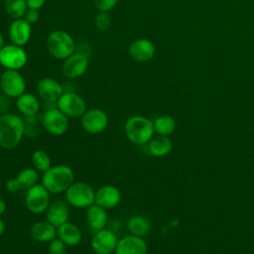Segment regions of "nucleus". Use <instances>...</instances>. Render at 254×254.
Segmentation results:
<instances>
[{
	"label": "nucleus",
	"instance_id": "obj_1",
	"mask_svg": "<svg viewBox=\"0 0 254 254\" xmlns=\"http://www.w3.org/2000/svg\"><path fill=\"white\" fill-rule=\"evenodd\" d=\"M24 136L22 116L10 112L0 116V147L2 149H15L20 145Z\"/></svg>",
	"mask_w": 254,
	"mask_h": 254
},
{
	"label": "nucleus",
	"instance_id": "obj_2",
	"mask_svg": "<svg viewBox=\"0 0 254 254\" xmlns=\"http://www.w3.org/2000/svg\"><path fill=\"white\" fill-rule=\"evenodd\" d=\"M74 182V173L67 165L60 164L52 166L43 173L41 184L50 191L51 194H60L65 190Z\"/></svg>",
	"mask_w": 254,
	"mask_h": 254
},
{
	"label": "nucleus",
	"instance_id": "obj_3",
	"mask_svg": "<svg viewBox=\"0 0 254 254\" xmlns=\"http://www.w3.org/2000/svg\"><path fill=\"white\" fill-rule=\"evenodd\" d=\"M124 134L134 145H145L154 137L153 121L143 115H132L124 123Z\"/></svg>",
	"mask_w": 254,
	"mask_h": 254
},
{
	"label": "nucleus",
	"instance_id": "obj_4",
	"mask_svg": "<svg viewBox=\"0 0 254 254\" xmlns=\"http://www.w3.org/2000/svg\"><path fill=\"white\" fill-rule=\"evenodd\" d=\"M47 49L57 60H65L75 51L73 38L64 30H55L47 38Z\"/></svg>",
	"mask_w": 254,
	"mask_h": 254
},
{
	"label": "nucleus",
	"instance_id": "obj_5",
	"mask_svg": "<svg viewBox=\"0 0 254 254\" xmlns=\"http://www.w3.org/2000/svg\"><path fill=\"white\" fill-rule=\"evenodd\" d=\"M66 202L76 208H87L95 203V190L87 183L73 182L64 192Z\"/></svg>",
	"mask_w": 254,
	"mask_h": 254
},
{
	"label": "nucleus",
	"instance_id": "obj_6",
	"mask_svg": "<svg viewBox=\"0 0 254 254\" xmlns=\"http://www.w3.org/2000/svg\"><path fill=\"white\" fill-rule=\"evenodd\" d=\"M50 203L51 193L42 184H37L26 190L25 205L31 213L42 214L46 212Z\"/></svg>",
	"mask_w": 254,
	"mask_h": 254
},
{
	"label": "nucleus",
	"instance_id": "obj_7",
	"mask_svg": "<svg viewBox=\"0 0 254 254\" xmlns=\"http://www.w3.org/2000/svg\"><path fill=\"white\" fill-rule=\"evenodd\" d=\"M41 125L53 136L64 135L69 127L68 117L58 107L46 110L41 117Z\"/></svg>",
	"mask_w": 254,
	"mask_h": 254
},
{
	"label": "nucleus",
	"instance_id": "obj_8",
	"mask_svg": "<svg viewBox=\"0 0 254 254\" xmlns=\"http://www.w3.org/2000/svg\"><path fill=\"white\" fill-rule=\"evenodd\" d=\"M57 107L68 118H81L87 110L84 99L74 91H64L57 101Z\"/></svg>",
	"mask_w": 254,
	"mask_h": 254
},
{
	"label": "nucleus",
	"instance_id": "obj_9",
	"mask_svg": "<svg viewBox=\"0 0 254 254\" xmlns=\"http://www.w3.org/2000/svg\"><path fill=\"white\" fill-rule=\"evenodd\" d=\"M0 87L10 98H18L26 92V81L19 70L5 69L0 75Z\"/></svg>",
	"mask_w": 254,
	"mask_h": 254
},
{
	"label": "nucleus",
	"instance_id": "obj_10",
	"mask_svg": "<svg viewBox=\"0 0 254 254\" xmlns=\"http://www.w3.org/2000/svg\"><path fill=\"white\" fill-rule=\"evenodd\" d=\"M80 123L86 133L98 135L104 132L108 127L109 118L104 110L99 108H90L81 116Z\"/></svg>",
	"mask_w": 254,
	"mask_h": 254
},
{
	"label": "nucleus",
	"instance_id": "obj_11",
	"mask_svg": "<svg viewBox=\"0 0 254 254\" xmlns=\"http://www.w3.org/2000/svg\"><path fill=\"white\" fill-rule=\"evenodd\" d=\"M28 63V54L20 46L5 45L0 50V64L6 69L19 70Z\"/></svg>",
	"mask_w": 254,
	"mask_h": 254
},
{
	"label": "nucleus",
	"instance_id": "obj_12",
	"mask_svg": "<svg viewBox=\"0 0 254 254\" xmlns=\"http://www.w3.org/2000/svg\"><path fill=\"white\" fill-rule=\"evenodd\" d=\"M117 243L116 233L106 227L94 232L90 247L95 254H114Z\"/></svg>",
	"mask_w": 254,
	"mask_h": 254
},
{
	"label": "nucleus",
	"instance_id": "obj_13",
	"mask_svg": "<svg viewBox=\"0 0 254 254\" xmlns=\"http://www.w3.org/2000/svg\"><path fill=\"white\" fill-rule=\"evenodd\" d=\"M88 68V57L82 53H73L64 60L62 71L67 78L82 76Z\"/></svg>",
	"mask_w": 254,
	"mask_h": 254
},
{
	"label": "nucleus",
	"instance_id": "obj_14",
	"mask_svg": "<svg viewBox=\"0 0 254 254\" xmlns=\"http://www.w3.org/2000/svg\"><path fill=\"white\" fill-rule=\"evenodd\" d=\"M121 199V190L114 185H103L95 190V203L106 210L118 206Z\"/></svg>",
	"mask_w": 254,
	"mask_h": 254
},
{
	"label": "nucleus",
	"instance_id": "obj_15",
	"mask_svg": "<svg viewBox=\"0 0 254 254\" xmlns=\"http://www.w3.org/2000/svg\"><path fill=\"white\" fill-rule=\"evenodd\" d=\"M148 246L144 238L132 234L118 239L114 254H147Z\"/></svg>",
	"mask_w": 254,
	"mask_h": 254
},
{
	"label": "nucleus",
	"instance_id": "obj_16",
	"mask_svg": "<svg viewBox=\"0 0 254 254\" xmlns=\"http://www.w3.org/2000/svg\"><path fill=\"white\" fill-rule=\"evenodd\" d=\"M38 95L46 102H57L64 93L62 84L53 77H44L37 83Z\"/></svg>",
	"mask_w": 254,
	"mask_h": 254
},
{
	"label": "nucleus",
	"instance_id": "obj_17",
	"mask_svg": "<svg viewBox=\"0 0 254 254\" xmlns=\"http://www.w3.org/2000/svg\"><path fill=\"white\" fill-rule=\"evenodd\" d=\"M31 34V24L28 23L24 18L15 19L11 23L8 30V35L11 43L20 47L25 46L29 42Z\"/></svg>",
	"mask_w": 254,
	"mask_h": 254
},
{
	"label": "nucleus",
	"instance_id": "obj_18",
	"mask_svg": "<svg viewBox=\"0 0 254 254\" xmlns=\"http://www.w3.org/2000/svg\"><path fill=\"white\" fill-rule=\"evenodd\" d=\"M156 53V47L152 41L141 38L133 41L129 46V56L137 62H147L153 59Z\"/></svg>",
	"mask_w": 254,
	"mask_h": 254
},
{
	"label": "nucleus",
	"instance_id": "obj_19",
	"mask_svg": "<svg viewBox=\"0 0 254 254\" xmlns=\"http://www.w3.org/2000/svg\"><path fill=\"white\" fill-rule=\"evenodd\" d=\"M66 200L56 199L51 201L49 207L46 210V219L56 227H59L63 223L68 221L69 208Z\"/></svg>",
	"mask_w": 254,
	"mask_h": 254
},
{
	"label": "nucleus",
	"instance_id": "obj_20",
	"mask_svg": "<svg viewBox=\"0 0 254 254\" xmlns=\"http://www.w3.org/2000/svg\"><path fill=\"white\" fill-rule=\"evenodd\" d=\"M85 218H86V223L88 227L94 232L107 227V224H108L107 210L96 203H93L92 205L86 208Z\"/></svg>",
	"mask_w": 254,
	"mask_h": 254
},
{
	"label": "nucleus",
	"instance_id": "obj_21",
	"mask_svg": "<svg viewBox=\"0 0 254 254\" xmlns=\"http://www.w3.org/2000/svg\"><path fill=\"white\" fill-rule=\"evenodd\" d=\"M57 237L65 243L67 247H74L81 242L82 233L76 224L66 221L57 227Z\"/></svg>",
	"mask_w": 254,
	"mask_h": 254
},
{
	"label": "nucleus",
	"instance_id": "obj_22",
	"mask_svg": "<svg viewBox=\"0 0 254 254\" xmlns=\"http://www.w3.org/2000/svg\"><path fill=\"white\" fill-rule=\"evenodd\" d=\"M30 233L37 242L49 243L57 237V227L47 219L40 220L32 225Z\"/></svg>",
	"mask_w": 254,
	"mask_h": 254
},
{
	"label": "nucleus",
	"instance_id": "obj_23",
	"mask_svg": "<svg viewBox=\"0 0 254 254\" xmlns=\"http://www.w3.org/2000/svg\"><path fill=\"white\" fill-rule=\"evenodd\" d=\"M16 107L23 117L36 116L40 111V101L38 97L31 92H24L16 98Z\"/></svg>",
	"mask_w": 254,
	"mask_h": 254
},
{
	"label": "nucleus",
	"instance_id": "obj_24",
	"mask_svg": "<svg viewBox=\"0 0 254 254\" xmlns=\"http://www.w3.org/2000/svg\"><path fill=\"white\" fill-rule=\"evenodd\" d=\"M126 227L130 234L144 238L150 233L152 225L146 216L141 214H134L127 219Z\"/></svg>",
	"mask_w": 254,
	"mask_h": 254
},
{
	"label": "nucleus",
	"instance_id": "obj_25",
	"mask_svg": "<svg viewBox=\"0 0 254 254\" xmlns=\"http://www.w3.org/2000/svg\"><path fill=\"white\" fill-rule=\"evenodd\" d=\"M173 148V143L169 136L157 135L148 142V151L154 157H165Z\"/></svg>",
	"mask_w": 254,
	"mask_h": 254
},
{
	"label": "nucleus",
	"instance_id": "obj_26",
	"mask_svg": "<svg viewBox=\"0 0 254 254\" xmlns=\"http://www.w3.org/2000/svg\"><path fill=\"white\" fill-rule=\"evenodd\" d=\"M154 130L157 135L170 136L176 129V121L170 115H161L153 121Z\"/></svg>",
	"mask_w": 254,
	"mask_h": 254
},
{
	"label": "nucleus",
	"instance_id": "obj_27",
	"mask_svg": "<svg viewBox=\"0 0 254 254\" xmlns=\"http://www.w3.org/2000/svg\"><path fill=\"white\" fill-rule=\"evenodd\" d=\"M16 179L18 180L22 190H28L39 182V172L35 168H24L18 172Z\"/></svg>",
	"mask_w": 254,
	"mask_h": 254
},
{
	"label": "nucleus",
	"instance_id": "obj_28",
	"mask_svg": "<svg viewBox=\"0 0 254 254\" xmlns=\"http://www.w3.org/2000/svg\"><path fill=\"white\" fill-rule=\"evenodd\" d=\"M4 8L9 17L14 20L24 18L28 10L26 0H5Z\"/></svg>",
	"mask_w": 254,
	"mask_h": 254
},
{
	"label": "nucleus",
	"instance_id": "obj_29",
	"mask_svg": "<svg viewBox=\"0 0 254 254\" xmlns=\"http://www.w3.org/2000/svg\"><path fill=\"white\" fill-rule=\"evenodd\" d=\"M31 162L33 168L40 173H45L52 167L51 157L44 150H36L31 156Z\"/></svg>",
	"mask_w": 254,
	"mask_h": 254
},
{
	"label": "nucleus",
	"instance_id": "obj_30",
	"mask_svg": "<svg viewBox=\"0 0 254 254\" xmlns=\"http://www.w3.org/2000/svg\"><path fill=\"white\" fill-rule=\"evenodd\" d=\"M24 119V133L29 138L37 137L40 133V127L36 116L23 117Z\"/></svg>",
	"mask_w": 254,
	"mask_h": 254
},
{
	"label": "nucleus",
	"instance_id": "obj_31",
	"mask_svg": "<svg viewBox=\"0 0 254 254\" xmlns=\"http://www.w3.org/2000/svg\"><path fill=\"white\" fill-rule=\"evenodd\" d=\"M95 27L99 31H106L111 25V16L108 12H99L95 16Z\"/></svg>",
	"mask_w": 254,
	"mask_h": 254
},
{
	"label": "nucleus",
	"instance_id": "obj_32",
	"mask_svg": "<svg viewBox=\"0 0 254 254\" xmlns=\"http://www.w3.org/2000/svg\"><path fill=\"white\" fill-rule=\"evenodd\" d=\"M48 252L49 254H67V245L60 238L56 237L54 240L49 242Z\"/></svg>",
	"mask_w": 254,
	"mask_h": 254
},
{
	"label": "nucleus",
	"instance_id": "obj_33",
	"mask_svg": "<svg viewBox=\"0 0 254 254\" xmlns=\"http://www.w3.org/2000/svg\"><path fill=\"white\" fill-rule=\"evenodd\" d=\"M93 2L99 12H109L116 6L118 0H93Z\"/></svg>",
	"mask_w": 254,
	"mask_h": 254
},
{
	"label": "nucleus",
	"instance_id": "obj_34",
	"mask_svg": "<svg viewBox=\"0 0 254 254\" xmlns=\"http://www.w3.org/2000/svg\"><path fill=\"white\" fill-rule=\"evenodd\" d=\"M11 107V98L3 92H0V116L9 112Z\"/></svg>",
	"mask_w": 254,
	"mask_h": 254
},
{
	"label": "nucleus",
	"instance_id": "obj_35",
	"mask_svg": "<svg viewBox=\"0 0 254 254\" xmlns=\"http://www.w3.org/2000/svg\"><path fill=\"white\" fill-rule=\"evenodd\" d=\"M5 188H6V190H7L9 192H11V193H15V192L19 191L20 190H22V189H21V186H20V184H19V182H18V180L16 179V177H15V178H10V179H8L7 182H6V184H5Z\"/></svg>",
	"mask_w": 254,
	"mask_h": 254
},
{
	"label": "nucleus",
	"instance_id": "obj_36",
	"mask_svg": "<svg viewBox=\"0 0 254 254\" xmlns=\"http://www.w3.org/2000/svg\"><path fill=\"white\" fill-rule=\"evenodd\" d=\"M39 18H40V14H39L38 10H34V9H28L24 16V19L31 25L37 23Z\"/></svg>",
	"mask_w": 254,
	"mask_h": 254
},
{
	"label": "nucleus",
	"instance_id": "obj_37",
	"mask_svg": "<svg viewBox=\"0 0 254 254\" xmlns=\"http://www.w3.org/2000/svg\"><path fill=\"white\" fill-rule=\"evenodd\" d=\"M26 3L28 6V9L39 10L45 5L46 0H26Z\"/></svg>",
	"mask_w": 254,
	"mask_h": 254
},
{
	"label": "nucleus",
	"instance_id": "obj_38",
	"mask_svg": "<svg viewBox=\"0 0 254 254\" xmlns=\"http://www.w3.org/2000/svg\"><path fill=\"white\" fill-rule=\"evenodd\" d=\"M6 208H7L6 202H5V200L0 196V216H2V215L5 213Z\"/></svg>",
	"mask_w": 254,
	"mask_h": 254
},
{
	"label": "nucleus",
	"instance_id": "obj_39",
	"mask_svg": "<svg viewBox=\"0 0 254 254\" xmlns=\"http://www.w3.org/2000/svg\"><path fill=\"white\" fill-rule=\"evenodd\" d=\"M5 229H6V225H5V222H4V220L1 218V216H0V237L4 234V232H5Z\"/></svg>",
	"mask_w": 254,
	"mask_h": 254
},
{
	"label": "nucleus",
	"instance_id": "obj_40",
	"mask_svg": "<svg viewBox=\"0 0 254 254\" xmlns=\"http://www.w3.org/2000/svg\"><path fill=\"white\" fill-rule=\"evenodd\" d=\"M4 46H5V45H4V38H3L2 33L0 32V50H1Z\"/></svg>",
	"mask_w": 254,
	"mask_h": 254
},
{
	"label": "nucleus",
	"instance_id": "obj_41",
	"mask_svg": "<svg viewBox=\"0 0 254 254\" xmlns=\"http://www.w3.org/2000/svg\"><path fill=\"white\" fill-rule=\"evenodd\" d=\"M0 188H1V178H0Z\"/></svg>",
	"mask_w": 254,
	"mask_h": 254
}]
</instances>
